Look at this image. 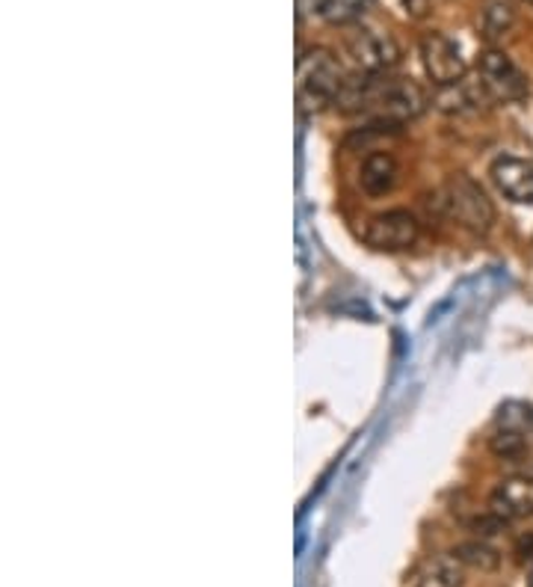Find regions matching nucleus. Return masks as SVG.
Here are the masks:
<instances>
[{"label": "nucleus", "mask_w": 533, "mask_h": 587, "mask_svg": "<svg viewBox=\"0 0 533 587\" xmlns=\"http://www.w3.org/2000/svg\"><path fill=\"white\" fill-rule=\"evenodd\" d=\"M441 208L469 232H489V226L495 220V208L489 202V196L474 185L469 176H451L441 190Z\"/></svg>", "instance_id": "7ed1b4c3"}, {"label": "nucleus", "mask_w": 533, "mask_h": 587, "mask_svg": "<svg viewBox=\"0 0 533 587\" xmlns=\"http://www.w3.org/2000/svg\"><path fill=\"white\" fill-rule=\"evenodd\" d=\"M335 104L349 113H377L383 122L415 119L427 107L421 86L406 77H347Z\"/></svg>", "instance_id": "f257e3e1"}, {"label": "nucleus", "mask_w": 533, "mask_h": 587, "mask_svg": "<svg viewBox=\"0 0 533 587\" xmlns=\"http://www.w3.org/2000/svg\"><path fill=\"white\" fill-rule=\"evenodd\" d=\"M515 555H519V560H531L533 564V534H527V537H522V541H519V546H515Z\"/></svg>", "instance_id": "f3484780"}, {"label": "nucleus", "mask_w": 533, "mask_h": 587, "mask_svg": "<svg viewBox=\"0 0 533 587\" xmlns=\"http://www.w3.org/2000/svg\"><path fill=\"white\" fill-rule=\"evenodd\" d=\"M527 587H533V567H531V576H527Z\"/></svg>", "instance_id": "6ab92c4d"}, {"label": "nucleus", "mask_w": 533, "mask_h": 587, "mask_svg": "<svg viewBox=\"0 0 533 587\" xmlns=\"http://www.w3.org/2000/svg\"><path fill=\"white\" fill-rule=\"evenodd\" d=\"M362 187H365V193L370 196H383L388 193L397 181V160L386 151H374L365 158L362 164Z\"/></svg>", "instance_id": "f8f14e48"}, {"label": "nucleus", "mask_w": 533, "mask_h": 587, "mask_svg": "<svg viewBox=\"0 0 533 587\" xmlns=\"http://www.w3.org/2000/svg\"><path fill=\"white\" fill-rule=\"evenodd\" d=\"M370 7H374V0H330L321 15L330 24H349V21L362 19Z\"/></svg>", "instance_id": "4468645a"}, {"label": "nucleus", "mask_w": 533, "mask_h": 587, "mask_svg": "<svg viewBox=\"0 0 533 587\" xmlns=\"http://www.w3.org/2000/svg\"><path fill=\"white\" fill-rule=\"evenodd\" d=\"M478 84L483 86L489 102H522L527 95V81L515 63L501 51H487L478 60Z\"/></svg>", "instance_id": "39448f33"}, {"label": "nucleus", "mask_w": 533, "mask_h": 587, "mask_svg": "<svg viewBox=\"0 0 533 587\" xmlns=\"http://www.w3.org/2000/svg\"><path fill=\"white\" fill-rule=\"evenodd\" d=\"M489 446L498 457L513 460L531 451L533 446V407L524 401H506L495 416V428Z\"/></svg>", "instance_id": "20e7f679"}, {"label": "nucleus", "mask_w": 533, "mask_h": 587, "mask_svg": "<svg viewBox=\"0 0 533 587\" xmlns=\"http://www.w3.org/2000/svg\"><path fill=\"white\" fill-rule=\"evenodd\" d=\"M330 0H296V10L300 12H323Z\"/></svg>", "instance_id": "a211bd4d"}, {"label": "nucleus", "mask_w": 533, "mask_h": 587, "mask_svg": "<svg viewBox=\"0 0 533 587\" xmlns=\"http://www.w3.org/2000/svg\"><path fill=\"white\" fill-rule=\"evenodd\" d=\"M466 564L457 555H432L430 560H424V567L418 569V587H462L466 578Z\"/></svg>", "instance_id": "9b49d317"}, {"label": "nucleus", "mask_w": 533, "mask_h": 587, "mask_svg": "<svg viewBox=\"0 0 533 587\" xmlns=\"http://www.w3.org/2000/svg\"><path fill=\"white\" fill-rule=\"evenodd\" d=\"M492 181L498 185V190L519 206H533V164L522 158H498L492 164Z\"/></svg>", "instance_id": "9d476101"}, {"label": "nucleus", "mask_w": 533, "mask_h": 587, "mask_svg": "<svg viewBox=\"0 0 533 587\" xmlns=\"http://www.w3.org/2000/svg\"><path fill=\"white\" fill-rule=\"evenodd\" d=\"M347 48L353 60L370 75H383V72L400 63V48H397L395 39L374 33V30H362L356 36H349Z\"/></svg>", "instance_id": "6e6552de"}, {"label": "nucleus", "mask_w": 533, "mask_h": 587, "mask_svg": "<svg viewBox=\"0 0 533 587\" xmlns=\"http://www.w3.org/2000/svg\"><path fill=\"white\" fill-rule=\"evenodd\" d=\"M515 24V7L513 0H487L483 10H480L478 28L480 36L487 42H498L501 36H506Z\"/></svg>", "instance_id": "ddd939ff"}, {"label": "nucleus", "mask_w": 533, "mask_h": 587, "mask_svg": "<svg viewBox=\"0 0 533 587\" xmlns=\"http://www.w3.org/2000/svg\"><path fill=\"white\" fill-rule=\"evenodd\" d=\"M421 60L432 84L439 86L462 84L466 63H462L460 48L453 45L448 36H441V33H427V36L421 39Z\"/></svg>", "instance_id": "423d86ee"}, {"label": "nucleus", "mask_w": 533, "mask_h": 587, "mask_svg": "<svg viewBox=\"0 0 533 587\" xmlns=\"http://www.w3.org/2000/svg\"><path fill=\"white\" fill-rule=\"evenodd\" d=\"M400 3H404V10L409 12V15H415V19H424L427 10H430V0H400Z\"/></svg>", "instance_id": "dca6fc26"}, {"label": "nucleus", "mask_w": 533, "mask_h": 587, "mask_svg": "<svg viewBox=\"0 0 533 587\" xmlns=\"http://www.w3.org/2000/svg\"><path fill=\"white\" fill-rule=\"evenodd\" d=\"M347 77L341 75L338 60L326 48H309L296 60V98L303 107L335 104Z\"/></svg>", "instance_id": "f03ea898"}, {"label": "nucleus", "mask_w": 533, "mask_h": 587, "mask_svg": "<svg viewBox=\"0 0 533 587\" xmlns=\"http://www.w3.org/2000/svg\"><path fill=\"white\" fill-rule=\"evenodd\" d=\"M489 511L498 520H527L533 516V478L513 475L495 486L489 499Z\"/></svg>", "instance_id": "1a4fd4ad"}, {"label": "nucleus", "mask_w": 533, "mask_h": 587, "mask_svg": "<svg viewBox=\"0 0 533 587\" xmlns=\"http://www.w3.org/2000/svg\"><path fill=\"white\" fill-rule=\"evenodd\" d=\"M453 555H457L462 564H469V567H478V569L498 567V552L492 549V546H487V543H462V546H457Z\"/></svg>", "instance_id": "2eb2a0df"}, {"label": "nucleus", "mask_w": 533, "mask_h": 587, "mask_svg": "<svg viewBox=\"0 0 533 587\" xmlns=\"http://www.w3.org/2000/svg\"><path fill=\"white\" fill-rule=\"evenodd\" d=\"M418 232L421 226L415 220L409 211H386V214H377L365 229V241L374 247V250H406L418 241Z\"/></svg>", "instance_id": "0eeeda50"}]
</instances>
